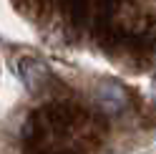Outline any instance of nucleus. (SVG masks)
<instances>
[{
	"label": "nucleus",
	"instance_id": "f257e3e1",
	"mask_svg": "<svg viewBox=\"0 0 156 154\" xmlns=\"http://www.w3.org/2000/svg\"><path fill=\"white\" fill-rule=\"evenodd\" d=\"M18 76H20V81L25 83V89L30 94H41V89L48 83L51 79V73H48V66L41 61V58H30V56H23L20 61H18Z\"/></svg>",
	"mask_w": 156,
	"mask_h": 154
},
{
	"label": "nucleus",
	"instance_id": "f03ea898",
	"mask_svg": "<svg viewBox=\"0 0 156 154\" xmlns=\"http://www.w3.org/2000/svg\"><path fill=\"white\" fill-rule=\"evenodd\" d=\"M96 101H98V106L108 114H116L121 111L126 104H129V96H126L123 86L116 83V81H101L96 86Z\"/></svg>",
	"mask_w": 156,
	"mask_h": 154
},
{
	"label": "nucleus",
	"instance_id": "7ed1b4c3",
	"mask_svg": "<svg viewBox=\"0 0 156 154\" xmlns=\"http://www.w3.org/2000/svg\"><path fill=\"white\" fill-rule=\"evenodd\" d=\"M154 104H156V96H154Z\"/></svg>",
	"mask_w": 156,
	"mask_h": 154
}]
</instances>
